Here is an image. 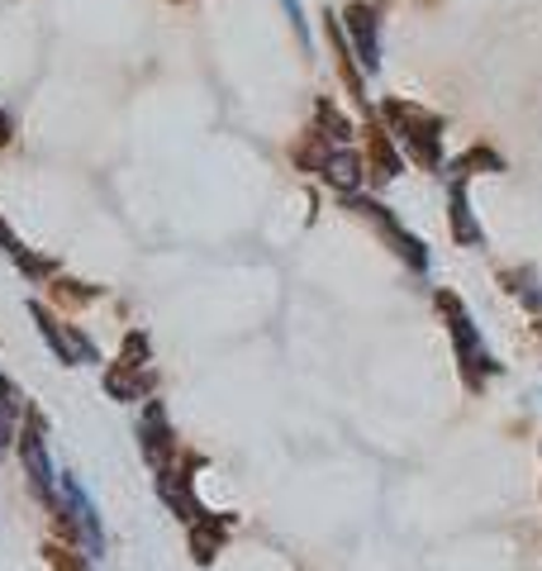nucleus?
Returning a JSON list of instances; mask_svg holds the SVG:
<instances>
[{"instance_id":"1a4fd4ad","label":"nucleus","mask_w":542,"mask_h":571,"mask_svg":"<svg viewBox=\"0 0 542 571\" xmlns=\"http://www.w3.org/2000/svg\"><path fill=\"white\" fill-rule=\"evenodd\" d=\"M138 452H143V462L153 466H167V462H177V428H171L167 420V405L162 400H143V414H138Z\"/></svg>"},{"instance_id":"f03ea898","label":"nucleus","mask_w":542,"mask_h":571,"mask_svg":"<svg viewBox=\"0 0 542 571\" xmlns=\"http://www.w3.org/2000/svg\"><path fill=\"white\" fill-rule=\"evenodd\" d=\"M48 514H52V529H58V538L76 543V548H82L91 562H100V557H105L100 514H96V505H91V496L82 490V482H76L72 472L58 476V496H52Z\"/></svg>"},{"instance_id":"f8f14e48","label":"nucleus","mask_w":542,"mask_h":571,"mask_svg":"<svg viewBox=\"0 0 542 571\" xmlns=\"http://www.w3.org/2000/svg\"><path fill=\"white\" fill-rule=\"evenodd\" d=\"M324 38H328V48H334V68L342 76V86L352 90V100L357 106H366V86H362V68H357V58H352V44H348V34H342V20L328 10L324 15Z\"/></svg>"},{"instance_id":"a878e982","label":"nucleus","mask_w":542,"mask_h":571,"mask_svg":"<svg viewBox=\"0 0 542 571\" xmlns=\"http://www.w3.org/2000/svg\"><path fill=\"white\" fill-rule=\"evenodd\" d=\"M538 333H542V324H538Z\"/></svg>"},{"instance_id":"7ed1b4c3","label":"nucleus","mask_w":542,"mask_h":571,"mask_svg":"<svg viewBox=\"0 0 542 571\" xmlns=\"http://www.w3.org/2000/svg\"><path fill=\"white\" fill-rule=\"evenodd\" d=\"M381 124L390 129V138L400 143L419 167H429V172L438 167V158H443V114L414 106V100H386V106H381Z\"/></svg>"},{"instance_id":"f3484780","label":"nucleus","mask_w":542,"mask_h":571,"mask_svg":"<svg viewBox=\"0 0 542 571\" xmlns=\"http://www.w3.org/2000/svg\"><path fill=\"white\" fill-rule=\"evenodd\" d=\"M314 120H320V134H324L328 143H338V148H342V143H348V138L357 134V129H352V120H348V114H342V110H338L328 96H320V100H314Z\"/></svg>"},{"instance_id":"6ab92c4d","label":"nucleus","mask_w":542,"mask_h":571,"mask_svg":"<svg viewBox=\"0 0 542 571\" xmlns=\"http://www.w3.org/2000/svg\"><path fill=\"white\" fill-rule=\"evenodd\" d=\"M52 286V301L58 305H68V309H82V305H91V301H100V286H86V281H72V277H52L48 281Z\"/></svg>"},{"instance_id":"ddd939ff","label":"nucleus","mask_w":542,"mask_h":571,"mask_svg":"<svg viewBox=\"0 0 542 571\" xmlns=\"http://www.w3.org/2000/svg\"><path fill=\"white\" fill-rule=\"evenodd\" d=\"M320 177H324V186L338 191V196H357L362 181H366V162H362V153L342 143V148L328 153V162L320 167Z\"/></svg>"},{"instance_id":"5701e85b","label":"nucleus","mask_w":542,"mask_h":571,"mask_svg":"<svg viewBox=\"0 0 542 571\" xmlns=\"http://www.w3.org/2000/svg\"><path fill=\"white\" fill-rule=\"evenodd\" d=\"M0 420H10V424L24 420V396H20V386L10 381L5 372H0Z\"/></svg>"},{"instance_id":"9b49d317","label":"nucleus","mask_w":542,"mask_h":571,"mask_svg":"<svg viewBox=\"0 0 542 571\" xmlns=\"http://www.w3.org/2000/svg\"><path fill=\"white\" fill-rule=\"evenodd\" d=\"M157 367H119L110 362L105 367V396L119 400V405H134V400H153L157 396Z\"/></svg>"},{"instance_id":"4468645a","label":"nucleus","mask_w":542,"mask_h":571,"mask_svg":"<svg viewBox=\"0 0 542 571\" xmlns=\"http://www.w3.org/2000/svg\"><path fill=\"white\" fill-rule=\"evenodd\" d=\"M191 529V557L201 567H209L219 557V548L229 543V529H233V514H215L209 510L205 519H195V524H186Z\"/></svg>"},{"instance_id":"39448f33","label":"nucleus","mask_w":542,"mask_h":571,"mask_svg":"<svg viewBox=\"0 0 542 571\" xmlns=\"http://www.w3.org/2000/svg\"><path fill=\"white\" fill-rule=\"evenodd\" d=\"M342 205H348V210L357 215V219H366V224H372L381 239H386V248L400 257L405 267H414V271H429V248H424V239H414V233H409L400 219H395L386 205L381 201H372V196H362V191H357V196H342Z\"/></svg>"},{"instance_id":"393cba45","label":"nucleus","mask_w":542,"mask_h":571,"mask_svg":"<svg viewBox=\"0 0 542 571\" xmlns=\"http://www.w3.org/2000/svg\"><path fill=\"white\" fill-rule=\"evenodd\" d=\"M10 138H15V124H10V114L0 110V148H10Z\"/></svg>"},{"instance_id":"b1692460","label":"nucleus","mask_w":542,"mask_h":571,"mask_svg":"<svg viewBox=\"0 0 542 571\" xmlns=\"http://www.w3.org/2000/svg\"><path fill=\"white\" fill-rule=\"evenodd\" d=\"M281 5H286V15H290V29H296L300 48L310 53V24H305V10H300V0H281Z\"/></svg>"},{"instance_id":"423d86ee","label":"nucleus","mask_w":542,"mask_h":571,"mask_svg":"<svg viewBox=\"0 0 542 571\" xmlns=\"http://www.w3.org/2000/svg\"><path fill=\"white\" fill-rule=\"evenodd\" d=\"M29 315H34L38 333H44V343L52 348V357H58L62 367H91V362H100V348L82 324H62L44 301H29Z\"/></svg>"},{"instance_id":"6e6552de","label":"nucleus","mask_w":542,"mask_h":571,"mask_svg":"<svg viewBox=\"0 0 542 571\" xmlns=\"http://www.w3.org/2000/svg\"><path fill=\"white\" fill-rule=\"evenodd\" d=\"M342 34L352 44V58L362 72H381V10L366 0H352L342 10Z\"/></svg>"},{"instance_id":"2eb2a0df","label":"nucleus","mask_w":542,"mask_h":571,"mask_svg":"<svg viewBox=\"0 0 542 571\" xmlns=\"http://www.w3.org/2000/svg\"><path fill=\"white\" fill-rule=\"evenodd\" d=\"M447 215H453V239L461 248L481 243V224L471 219V205H467V177H453V186H447Z\"/></svg>"},{"instance_id":"20e7f679","label":"nucleus","mask_w":542,"mask_h":571,"mask_svg":"<svg viewBox=\"0 0 542 571\" xmlns=\"http://www.w3.org/2000/svg\"><path fill=\"white\" fill-rule=\"evenodd\" d=\"M15 458L24 466V476H29V490L34 500L52 505L58 496V472H52V458H48V424H44V410L24 405V420H20V434H15Z\"/></svg>"},{"instance_id":"0eeeda50","label":"nucleus","mask_w":542,"mask_h":571,"mask_svg":"<svg viewBox=\"0 0 542 571\" xmlns=\"http://www.w3.org/2000/svg\"><path fill=\"white\" fill-rule=\"evenodd\" d=\"M195 472H201V458H195V452H177V462L157 466V496H162V505L177 519H186V524L209 514L201 496H195Z\"/></svg>"},{"instance_id":"aec40b11","label":"nucleus","mask_w":542,"mask_h":571,"mask_svg":"<svg viewBox=\"0 0 542 571\" xmlns=\"http://www.w3.org/2000/svg\"><path fill=\"white\" fill-rule=\"evenodd\" d=\"M499 281H505L509 291L519 295V301H523V305H528V309H533V315L542 319V286H538V277H533V271H499Z\"/></svg>"},{"instance_id":"412c9836","label":"nucleus","mask_w":542,"mask_h":571,"mask_svg":"<svg viewBox=\"0 0 542 571\" xmlns=\"http://www.w3.org/2000/svg\"><path fill=\"white\" fill-rule=\"evenodd\" d=\"M475 167H491V172H505V162H499V153H491V148H481V143H475L471 153H461V158H457L453 167H447V172H453V177H471Z\"/></svg>"},{"instance_id":"9d476101","label":"nucleus","mask_w":542,"mask_h":571,"mask_svg":"<svg viewBox=\"0 0 542 571\" xmlns=\"http://www.w3.org/2000/svg\"><path fill=\"white\" fill-rule=\"evenodd\" d=\"M362 148H366L362 162H366V177H372V186H386V181L400 177V167H405L400 148H395L390 129L381 124V120H372V114H366V124H362Z\"/></svg>"},{"instance_id":"4be33fe9","label":"nucleus","mask_w":542,"mask_h":571,"mask_svg":"<svg viewBox=\"0 0 542 571\" xmlns=\"http://www.w3.org/2000/svg\"><path fill=\"white\" fill-rule=\"evenodd\" d=\"M119 367H153V343L143 329H134L124 339V348H119Z\"/></svg>"},{"instance_id":"f257e3e1","label":"nucleus","mask_w":542,"mask_h":571,"mask_svg":"<svg viewBox=\"0 0 542 571\" xmlns=\"http://www.w3.org/2000/svg\"><path fill=\"white\" fill-rule=\"evenodd\" d=\"M433 305H438V315L447 319V333H453V348H457V367H461V386L475 396L485 391V376L499 372V362L491 357V348H485L481 329H475V319L467 315V305H461L457 291H438L433 295Z\"/></svg>"},{"instance_id":"a211bd4d","label":"nucleus","mask_w":542,"mask_h":571,"mask_svg":"<svg viewBox=\"0 0 542 571\" xmlns=\"http://www.w3.org/2000/svg\"><path fill=\"white\" fill-rule=\"evenodd\" d=\"M44 562L52 571H91V557L76 548V543H68V538H48L44 543Z\"/></svg>"},{"instance_id":"dca6fc26","label":"nucleus","mask_w":542,"mask_h":571,"mask_svg":"<svg viewBox=\"0 0 542 571\" xmlns=\"http://www.w3.org/2000/svg\"><path fill=\"white\" fill-rule=\"evenodd\" d=\"M338 143H328L320 129H310V134H300V143L290 148V158H296V167L300 172H320V167L328 162V153H334Z\"/></svg>"}]
</instances>
